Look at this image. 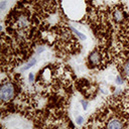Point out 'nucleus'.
<instances>
[{
    "label": "nucleus",
    "mask_w": 129,
    "mask_h": 129,
    "mask_svg": "<svg viewBox=\"0 0 129 129\" xmlns=\"http://www.w3.org/2000/svg\"><path fill=\"white\" fill-rule=\"evenodd\" d=\"M14 129H21V128H14Z\"/></svg>",
    "instance_id": "12"
},
{
    "label": "nucleus",
    "mask_w": 129,
    "mask_h": 129,
    "mask_svg": "<svg viewBox=\"0 0 129 129\" xmlns=\"http://www.w3.org/2000/svg\"><path fill=\"white\" fill-rule=\"evenodd\" d=\"M15 96V86L11 81H3L0 89V98L2 102H9Z\"/></svg>",
    "instance_id": "1"
},
{
    "label": "nucleus",
    "mask_w": 129,
    "mask_h": 129,
    "mask_svg": "<svg viewBox=\"0 0 129 129\" xmlns=\"http://www.w3.org/2000/svg\"><path fill=\"white\" fill-rule=\"evenodd\" d=\"M71 29H72V32H73L75 35H77L81 40H86V39H87V36H86L83 32H81V31H79L78 29H76V27H71Z\"/></svg>",
    "instance_id": "5"
},
{
    "label": "nucleus",
    "mask_w": 129,
    "mask_h": 129,
    "mask_svg": "<svg viewBox=\"0 0 129 129\" xmlns=\"http://www.w3.org/2000/svg\"><path fill=\"white\" fill-rule=\"evenodd\" d=\"M121 74L129 80V57H126L121 61Z\"/></svg>",
    "instance_id": "4"
},
{
    "label": "nucleus",
    "mask_w": 129,
    "mask_h": 129,
    "mask_svg": "<svg viewBox=\"0 0 129 129\" xmlns=\"http://www.w3.org/2000/svg\"><path fill=\"white\" fill-rule=\"evenodd\" d=\"M115 81H116V84H118V85H122L124 82H123V79L121 78V76L120 75H118V76H116V78H115Z\"/></svg>",
    "instance_id": "8"
},
{
    "label": "nucleus",
    "mask_w": 129,
    "mask_h": 129,
    "mask_svg": "<svg viewBox=\"0 0 129 129\" xmlns=\"http://www.w3.org/2000/svg\"><path fill=\"white\" fill-rule=\"evenodd\" d=\"M81 105H82L83 109L86 111V110L88 109V105H89V103H88L87 101H85V100H81Z\"/></svg>",
    "instance_id": "9"
},
{
    "label": "nucleus",
    "mask_w": 129,
    "mask_h": 129,
    "mask_svg": "<svg viewBox=\"0 0 129 129\" xmlns=\"http://www.w3.org/2000/svg\"><path fill=\"white\" fill-rule=\"evenodd\" d=\"M36 61H37V59H36L35 57H32V58H31V59H30V60H29V61H28L22 69H21V71H27V70H29L30 68H32V67L36 63Z\"/></svg>",
    "instance_id": "6"
},
{
    "label": "nucleus",
    "mask_w": 129,
    "mask_h": 129,
    "mask_svg": "<svg viewBox=\"0 0 129 129\" xmlns=\"http://www.w3.org/2000/svg\"><path fill=\"white\" fill-rule=\"evenodd\" d=\"M106 129H123L122 122L117 118H112L108 121L106 125Z\"/></svg>",
    "instance_id": "3"
},
{
    "label": "nucleus",
    "mask_w": 129,
    "mask_h": 129,
    "mask_svg": "<svg viewBox=\"0 0 129 129\" xmlns=\"http://www.w3.org/2000/svg\"><path fill=\"white\" fill-rule=\"evenodd\" d=\"M28 79H29V82H30V83L33 82V74H32V73H29V75H28Z\"/></svg>",
    "instance_id": "11"
},
{
    "label": "nucleus",
    "mask_w": 129,
    "mask_h": 129,
    "mask_svg": "<svg viewBox=\"0 0 129 129\" xmlns=\"http://www.w3.org/2000/svg\"><path fill=\"white\" fill-rule=\"evenodd\" d=\"M104 54L99 50V49H94L92 50L89 55H88V66L90 67H98L103 62Z\"/></svg>",
    "instance_id": "2"
},
{
    "label": "nucleus",
    "mask_w": 129,
    "mask_h": 129,
    "mask_svg": "<svg viewBox=\"0 0 129 129\" xmlns=\"http://www.w3.org/2000/svg\"><path fill=\"white\" fill-rule=\"evenodd\" d=\"M5 5H6V1L5 0H3V1L0 2V8H1V10H3L5 8Z\"/></svg>",
    "instance_id": "10"
},
{
    "label": "nucleus",
    "mask_w": 129,
    "mask_h": 129,
    "mask_svg": "<svg viewBox=\"0 0 129 129\" xmlns=\"http://www.w3.org/2000/svg\"><path fill=\"white\" fill-rule=\"evenodd\" d=\"M76 123H77L78 125L83 124V123H84V117H83V116H81V115L77 116V117H76Z\"/></svg>",
    "instance_id": "7"
}]
</instances>
